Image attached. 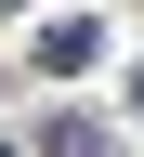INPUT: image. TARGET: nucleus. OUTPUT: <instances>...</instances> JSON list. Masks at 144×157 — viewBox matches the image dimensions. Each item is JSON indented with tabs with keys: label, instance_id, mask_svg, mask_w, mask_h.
<instances>
[{
	"label": "nucleus",
	"instance_id": "2",
	"mask_svg": "<svg viewBox=\"0 0 144 157\" xmlns=\"http://www.w3.org/2000/svg\"><path fill=\"white\" fill-rule=\"evenodd\" d=\"M131 105H144V66H131Z\"/></svg>",
	"mask_w": 144,
	"mask_h": 157
},
{
	"label": "nucleus",
	"instance_id": "1",
	"mask_svg": "<svg viewBox=\"0 0 144 157\" xmlns=\"http://www.w3.org/2000/svg\"><path fill=\"white\" fill-rule=\"evenodd\" d=\"M92 52H105V39H92V13H53V26H39V66H53V78H79Z\"/></svg>",
	"mask_w": 144,
	"mask_h": 157
}]
</instances>
